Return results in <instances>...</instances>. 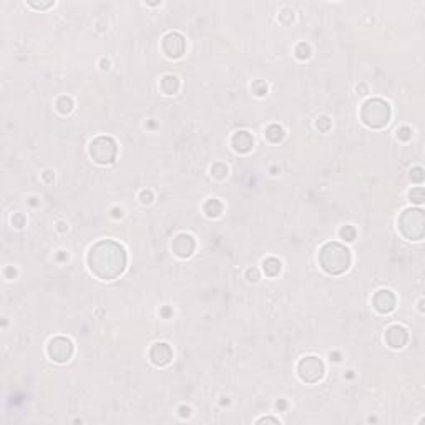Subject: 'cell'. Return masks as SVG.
Instances as JSON below:
<instances>
[{"label":"cell","instance_id":"obj_21","mask_svg":"<svg viewBox=\"0 0 425 425\" xmlns=\"http://www.w3.org/2000/svg\"><path fill=\"white\" fill-rule=\"evenodd\" d=\"M409 196H410V201H412V203L420 204L424 201V190L422 188H415V190L410 191Z\"/></svg>","mask_w":425,"mask_h":425},{"label":"cell","instance_id":"obj_18","mask_svg":"<svg viewBox=\"0 0 425 425\" xmlns=\"http://www.w3.org/2000/svg\"><path fill=\"white\" fill-rule=\"evenodd\" d=\"M57 108H58V112L63 113V115H67V113H70L72 110H73V102H72V98H68V97H60V98L57 100Z\"/></svg>","mask_w":425,"mask_h":425},{"label":"cell","instance_id":"obj_13","mask_svg":"<svg viewBox=\"0 0 425 425\" xmlns=\"http://www.w3.org/2000/svg\"><path fill=\"white\" fill-rule=\"evenodd\" d=\"M253 145H254V140L248 131H237V133L232 136V148H234L237 153L251 152Z\"/></svg>","mask_w":425,"mask_h":425},{"label":"cell","instance_id":"obj_4","mask_svg":"<svg viewBox=\"0 0 425 425\" xmlns=\"http://www.w3.org/2000/svg\"><path fill=\"white\" fill-rule=\"evenodd\" d=\"M399 230L402 236L410 241L422 239L425 234V216L422 209H405L399 218Z\"/></svg>","mask_w":425,"mask_h":425},{"label":"cell","instance_id":"obj_25","mask_svg":"<svg viewBox=\"0 0 425 425\" xmlns=\"http://www.w3.org/2000/svg\"><path fill=\"white\" fill-rule=\"evenodd\" d=\"M153 201V194L150 191H143L141 193V203H152Z\"/></svg>","mask_w":425,"mask_h":425},{"label":"cell","instance_id":"obj_6","mask_svg":"<svg viewBox=\"0 0 425 425\" xmlns=\"http://www.w3.org/2000/svg\"><path fill=\"white\" fill-rule=\"evenodd\" d=\"M298 374L301 377V381L308 382V384H316L322 379L324 376V364L321 359L314 357V355H309V357H304L298 365Z\"/></svg>","mask_w":425,"mask_h":425},{"label":"cell","instance_id":"obj_14","mask_svg":"<svg viewBox=\"0 0 425 425\" xmlns=\"http://www.w3.org/2000/svg\"><path fill=\"white\" fill-rule=\"evenodd\" d=\"M161 90H163L166 95H176L178 90H180V80H178L175 75H166V77H163V80H161Z\"/></svg>","mask_w":425,"mask_h":425},{"label":"cell","instance_id":"obj_26","mask_svg":"<svg viewBox=\"0 0 425 425\" xmlns=\"http://www.w3.org/2000/svg\"><path fill=\"white\" fill-rule=\"evenodd\" d=\"M248 277H249V281H258V279H259V274H258V271H256V269H249V271H248Z\"/></svg>","mask_w":425,"mask_h":425},{"label":"cell","instance_id":"obj_15","mask_svg":"<svg viewBox=\"0 0 425 425\" xmlns=\"http://www.w3.org/2000/svg\"><path fill=\"white\" fill-rule=\"evenodd\" d=\"M204 213L208 218H218L223 213V204L218 199H208L204 204Z\"/></svg>","mask_w":425,"mask_h":425},{"label":"cell","instance_id":"obj_27","mask_svg":"<svg viewBox=\"0 0 425 425\" xmlns=\"http://www.w3.org/2000/svg\"><path fill=\"white\" fill-rule=\"evenodd\" d=\"M259 422H274V424H277V422H279V420H277V419H271V417H268V419H261V420H259Z\"/></svg>","mask_w":425,"mask_h":425},{"label":"cell","instance_id":"obj_1","mask_svg":"<svg viewBox=\"0 0 425 425\" xmlns=\"http://www.w3.org/2000/svg\"><path fill=\"white\" fill-rule=\"evenodd\" d=\"M88 268L102 281H113L125 272L126 253L121 244L112 239L100 241L88 253Z\"/></svg>","mask_w":425,"mask_h":425},{"label":"cell","instance_id":"obj_17","mask_svg":"<svg viewBox=\"0 0 425 425\" xmlns=\"http://www.w3.org/2000/svg\"><path fill=\"white\" fill-rule=\"evenodd\" d=\"M264 135H266V138L271 141V143H279V141L284 138V130H282L279 125H271V126H268Z\"/></svg>","mask_w":425,"mask_h":425},{"label":"cell","instance_id":"obj_3","mask_svg":"<svg viewBox=\"0 0 425 425\" xmlns=\"http://www.w3.org/2000/svg\"><path fill=\"white\" fill-rule=\"evenodd\" d=\"M360 118L369 128H384L390 121V107L381 98H372L364 103Z\"/></svg>","mask_w":425,"mask_h":425},{"label":"cell","instance_id":"obj_19","mask_svg":"<svg viewBox=\"0 0 425 425\" xmlns=\"http://www.w3.org/2000/svg\"><path fill=\"white\" fill-rule=\"evenodd\" d=\"M309 55H310V48L308 43H299L298 47H296V57L301 58V60L309 58Z\"/></svg>","mask_w":425,"mask_h":425},{"label":"cell","instance_id":"obj_7","mask_svg":"<svg viewBox=\"0 0 425 425\" xmlns=\"http://www.w3.org/2000/svg\"><path fill=\"white\" fill-rule=\"evenodd\" d=\"M47 352L53 362L65 364L70 360L72 354H73V344H72L70 339H67V337H55V339L48 342Z\"/></svg>","mask_w":425,"mask_h":425},{"label":"cell","instance_id":"obj_11","mask_svg":"<svg viewBox=\"0 0 425 425\" xmlns=\"http://www.w3.org/2000/svg\"><path fill=\"white\" fill-rule=\"evenodd\" d=\"M386 341L392 349H402L409 341V332L402 326H392L387 329L386 332Z\"/></svg>","mask_w":425,"mask_h":425},{"label":"cell","instance_id":"obj_12","mask_svg":"<svg viewBox=\"0 0 425 425\" xmlns=\"http://www.w3.org/2000/svg\"><path fill=\"white\" fill-rule=\"evenodd\" d=\"M196 248L194 239L190 234H180L173 241V251L178 258H190Z\"/></svg>","mask_w":425,"mask_h":425},{"label":"cell","instance_id":"obj_22","mask_svg":"<svg viewBox=\"0 0 425 425\" xmlns=\"http://www.w3.org/2000/svg\"><path fill=\"white\" fill-rule=\"evenodd\" d=\"M253 91L258 97H263V95L268 93V85L264 83V81H256V83L253 85Z\"/></svg>","mask_w":425,"mask_h":425},{"label":"cell","instance_id":"obj_24","mask_svg":"<svg viewBox=\"0 0 425 425\" xmlns=\"http://www.w3.org/2000/svg\"><path fill=\"white\" fill-rule=\"evenodd\" d=\"M397 136H399L400 140L407 141V140H410V138H412V130H410L409 126H402L400 130L397 131Z\"/></svg>","mask_w":425,"mask_h":425},{"label":"cell","instance_id":"obj_5","mask_svg":"<svg viewBox=\"0 0 425 425\" xmlns=\"http://www.w3.org/2000/svg\"><path fill=\"white\" fill-rule=\"evenodd\" d=\"M90 156L98 164L113 163L116 156V143L110 136H98L90 143Z\"/></svg>","mask_w":425,"mask_h":425},{"label":"cell","instance_id":"obj_20","mask_svg":"<svg viewBox=\"0 0 425 425\" xmlns=\"http://www.w3.org/2000/svg\"><path fill=\"white\" fill-rule=\"evenodd\" d=\"M341 237H344L346 241H354L355 239V230L352 226H344L341 230Z\"/></svg>","mask_w":425,"mask_h":425},{"label":"cell","instance_id":"obj_8","mask_svg":"<svg viewBox=\"0 0 425 425\" xmlns=\"http://www.w3.org/2000/svg\"><path fill=\"white\" fill-rule=\"evenodd\" d=\"M163 52L166 53V57L170 58H180L183 53H185V48H186V43H185V39L176 34V32H171L168 34L166 37L163 39Z\"/></svg>","mask_w":425,"mask_h":425},{"label":"cell","instance_id":"obj_16","mask_svg":"<svg viewBox=\"0 0 425 425\" xmlns=\"http://www.w3.org/2000/svg\"><path fill=\"white\" fill-rule=\"evenodd\" d=\"M263 269H264V272H266V276L274 277L281 272V263L274 258H269L263 263Z\"/></svg>","mask_w":425,"mask_h":425},{"label":"cell","instance_id":"obj_10","mask_svg":"<svg viewBox=\"0 0 425 425\" xmlns=\"http://www.w3.org/2000/svg\"><path fill=\"white\" fill-rule=\"evenodd\" d=\"M150 359H152V362L155 365H158V367H164V365L170 364L173 359L171 347L168 346L166 342H158V344H155L152 347V350H150Z\"/></svg>","mask_w":425,"mask_h":425},{"label":"cell","instance_id":"obj_2","mask_svg":"<svg viewBox=\"0 0 425 425\" xmlns=\"http://www.w3.org/2000/svg\"><path fill=\"white\" fill-rule=\"evenodd\" d=\"M319 264L327 274H342L350 266V251L339 243H327L319 251Z\"/></svg>","mask_w":425,"mask_h":425},{"label":"cell","instance_id":"obj_9","mask_svg":"<svg viewBox=\"0 0 425 425\" xmlns=\"http://www.w3.org/2000/svg\"><path fill=\"white\" fill-rule=\"evenodd\" d=\"M372 304H374V309L381 314H389L392 310L395 309V296L392 294L390 291L387 289H382L376 292L372 299Z\"/></svg>","mask_w":425,"mask_h":425},{"label":"cell","instance_id":"obj_23","mask_svg":"<svg viewBox=\"0 0 425 425\" xmlns=\"http://www.w3.org/2000/svg\"><path fill=\"white\" fill-rule=\"evenodd\" d=\"M410 178H412V181L415 183H422L424 181V170L420 166H415L412 171H410Z\"/></svg>","mask_w":425,"mask_h":425}]
</instances>
